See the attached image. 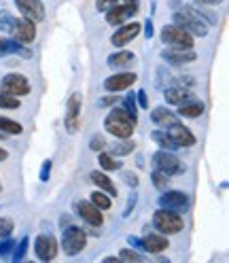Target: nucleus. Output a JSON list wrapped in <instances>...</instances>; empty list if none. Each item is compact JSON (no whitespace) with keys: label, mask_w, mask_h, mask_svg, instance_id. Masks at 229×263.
I'll return each instance as SVG.
<instances>
[{"label":"nucleus","mask_w":229,"mask_h":263,"mask_svg":"<svg viewBox=\"0 0 229 263\" xmlns=\"http://www.w3.org/2000/svg\"><path fill=\"white\" fill-rule=\"evenodd\" d=\"M136 113H130L126 108H114V111L108 113L106 121H104V128H106L108 134H112L114 138H130L136 130Z\"/></svg>","instance_id":"1"},{"label":"nucleus","mask_w":229,"mask_h":263,"mask_svg":"<svg viewBox=\"0 0 229 263\" xmlns=\"http://www.w3.org/2000/svg\"><path fill=\"white\" fill-rule=\"evenodd\" d=\"M174 24L178 26V28L187 30L191 36H206V32H208L206 22L202 20L200 13L193 11L191 7H184L180 13H176L174 15Z\"/></svg>","instance_id":"2"},{"label":"nucleus","mask_w":229,"mask_h":263,"mask_svg":"<svg viewBox=\"0 0 229 263\" xmlns=\"http://www.w3.org/2000/svg\"><path fill=\"white\" fill-rule=\"evenodd\" d=\"M153 225L157 231L162 233H178L182 227H184V221L180 214H176L174 210H168V208H162V210H157L155 216H153Z\"/></svg>","instance_id":"3"},{"label":"nucleus","mask_w":229,"mask_h":263,"mask_svg":"<svg viewBox=\"0 0 229 263\" xmlns=\"http://www.w3.org/2000/svg\"><path fill=\"white\" fill-rule=\"evenodd\" d=\"M162 43H166L168 47H176V49H191L193 47V36L178 28V26H164L162 30Z\"/></svg>","instance_id":"4"},{"label":"nucleus","mask_w":229,"mask_h":263,"mask_svg":"<svg viewBox=\"0 0 229 263\" xmlns=\"http://www.w3.org/2000/svg\"><path fill=\"white\" fill-rule=\"evenodd\" d=\"M85 244H87V233L81 227H68L64 235H62V248L70 257L78 255L85 248Z\"/></svg>","instance_id":"5"},{"label":"nucleus","mask_w":229,"mask_h":263,"mask_svg":"<svg viewBox=\"0 0 229 263\" xmlns=\"http://www.w3.org/2000/svg\"><path fill=\"white\" fill-rule=\"evenodd\" d=\"M0 92L8 94V96H15V98L28 96L30 94V83L24 75H15L13 72V75H6L2 79V83H0Z\"/></svg>","instance_id":"6"},{"label":"nucleus","mask_w":229,"mask_h":263,"mask_svg":"<svg viewBox=\"0 0 229 263\" xmlns=\"http://www.w3.org/2000/svg\"><path fill=\"white\" fill-rule=\"evenodd\" d=\"M81 128V94H72L66 108V132L76 134Z\"/></svg>","instance_id":"7"},{"label":"nucleus","mask_w":229,"mask_h":263,"mask_svg":"<svg viewBox=\"0 0 229 263\" xmlns=\"http://www.w3.org/2000/svg\"><path fill=\"white\" fill-rule=\"evenodd\" d=\"M34 250H36V257L40 261H51L58 255V242H56L54 235L40 233L36 238V242H34Z\"/></svg>","instance_id":"8"},{"label":"nucleus","mask_w":229,"mask_h":263,"mask_svg":"<svg viewBox=\"0 0 229 263\" xmlns=\"http://www.w3.org/2000/svg\"><path fill=\"white\" fill-rule=\"evenodd\" d=\"M153 161H155V168L162 170V172H166L168 176H172V174H176V172L182 170L178 157L172 155V153L166 151V149H164V151H157L155 155H153Z\"/></svg>","instance_id":"9"},{"label":"nucleus","mask_w":229,"mask_h":263,"mask_svg":"<svg viewBox=\"0 0 229 263\" xmlns=\"http://www.w3.org/2000/svg\"><path fill=\"white\" fill-rule=\"evenodd\" d=\"M11 32L15 34V41L22 43V45H30L34 39H36V26H34V22L30 20H15L13 22V28Z\"/></svg>","instance_id":"10"},{"label":"nucleus","mask_w":229,"mask_h":263,"mask_svg":"<svg viewBox=\"0 0 229 263\" xmlns=\"http://www.w3.org/2000/svg\"><path fill=\"white\" fill-rule=\"evenodd\" d=\"M17 9L22 11V15L26 17V20L30 22H40L42 17H45V7H42L40 0H15Z\"/></svg>","instance_id":"11"},{"label":"nucleus","mask_w":229,"mask_h":263,"mask_svg":"<svg viewBox=\"0 0 229 263\" xmlns=\"http://www.w3.org/2000/svg\"><path fill=\"white\" fill-rule=\"evenodd\" d=\"M166 132L170 134V138H172L176 144H178V147H193V144H196V136L191 134L189 128H184V125H180L178 121L172 123V125H168V128H166Z\"/></svg>","instance_id":"12"},{"label":"nucleus","mask_w":229,"mask_h":263,"mask_svg":"<svg viewBox=\"0 0 229 263\" xmlns=\"http://www.w3.org/2000/svg\"><path fill=\"white\" fill-rule=\"evenodd\" d=\"M140 34V24L132 22V24H121V28L112 34V45L114 47H123V45H128L136 39V36Z\"/></svg>","instance_id":"13"},{"label":"nucleus","mask_w":229,"mask_h":263,"mask_svg":"<svg viewBox=\"0 0 229 263\" xmlns=\"http://www.w3.org/2000/svg\"><path fill=\"white\" fill-rule=\"evenodd\" d=\"M76 210H78V216H81L83 221H87L94 227H100L104 223V214L100 212L98 206H94L92 202H78L76 204Z\"/></svg>","instance_id":"14"},{"label":"nucleus","mask_w":229,"mask_h":263,"mask_svg":"<svg viewBox=\"0 0 229 263\" xmlns=\"http://www.w3.org/2000/svg\"><path fill=\"white\" fill-rule=\"evenodd\" d=\"M136 75L134 72H119V75H112L104 81V87L108 89V92H123V89H128L136 83Z\"/></svg>","instance_id":"15"},{"label":"nucleus","mask_w":229,"mask_h":263,"mask_svg":"<svg viewBox=\"0 0 229 263\" xmlns=\"http://www.w3.org/2000/svg\"><path fill=\"white\" fill-rule=\"evenodd\" d=\"M138 11V7H132V5H114L106 11V22L110 26H121L126 24L128 17H132Z\"/></svg>","instance_id":"16"},{"label":"nucleus","mask_w":229,"mask_h":263,"mask_svg":"<svg viewBox=\"0 0 229 263\" xmlns=\"http://www.w3.org/2000/svg\"><path fill=\"white\" fill-rule=\"evenodd\" d=\"M162 208H168V210H182L189 204V195L182 191H166L160 197Z\"/></svg>","instance_id":"17"},{"label":"nucleus","mask_w":229,"mask_h":263,"mask_svg":"<svg viewBox=\"0 0 229 263\" xmlns=\"http://www.w3.org/2000/svg\"><path fill=\"white\" fill-rule=\"evenodd\" d=\"M164 58L168 60V62H172V64H189V62H196V51H191V49H176V47H172V49H168L164 53Z\"/></svg>","instance_id":"18"},{"label":"nucleus","mask_w":229,"mask_h":263,"mask_svg":"<svg viewBox=\"0 0 229 263\" xmlns=\"http://www.w3.org/2000/svg\"><path fill=\"white\" fill-rule=\"evenodd\" d=\"M168 246H170L168 240H166L164 235H160V233H148L146 238L142 240V248L148 250V252H153V255H157V252L166 250Z\"/></svg>","instance_id":"19"},{"label":"nucleus","mask_w":229,"mask_h":263,"mask_svg":"<svg viewBox=\"0 0 229 263\" xmlns=\"http://www.w3.org/2000/svg\"><path fill=\"white\" fill-rule=\"evenodd\" d=\"M151 119H153L155 125H160V128H168V125L178 121V117H176L174 113H170L168 108H155V111L151 113Z\"/></svg>","instance_id":"20"},{"label":"nucleus","mask_w":229,"mask_h":263,"mask_svg":"<svg viewBox=\"0 0 229 263\" xmlns=\"http://www.w3.org/2000/svg\"><path fill=\"white\" fill-rule=\"evenodd\" d=\"M136 62V56L134 53H130V51H119V53H114V56L108 58V66L110 68H130L132 64Z\"/></svg>","instance_id":"21"},{"label":"nucleus","mask_w":229,"mask_h":263,"mask_svg":"<svg viewBox=\"0 0 229 263\" xmlns=\"http://www.w3.org/2000/svg\"><path fill=\"white\" fill-rule=\"evenodd\" d=\"M178 115L180 117H189V119H196V117H200L202 113H204V104L198 102V100H187V102H182L178 104Z\"/></svg>","instance_id":"22"},{"label":"nucleus","mask_w":229,"mask_h":263,"mask_svg":"<svg viewBox=\"0 0 229 263\" xmlns=\"http://www.w3.org/2000/svg\"><path fill=\"white\" fill-rule=\"evenodd\" d=\"M164 98L168 104H182V102H187V100H191L193 94H189L187 89H182V87H172V89H166Z\"/></svg>","instance_id":"23"},{"label":"nucleus","mask_w":229,"mask_h":263,"mask_svg":"<svg viewBox=\"0 0 229 263\" xmlns=\"http://www.w3.org/2000/svg\"><path fill=\"white\" fill-rule=\"evenodd\" d=\"M11 53H20V56H30L28 49L22 47V43L8 41V39H0V58L2 56H11Z\"/></svg>","instance_id":"24"},{"label":"nucleus","mask_w":229,"mask_h":263,"mask_svg":"<svg viewBox=\"0 0 229 263\" xmlns=\"http://www.w3.org/2000/svg\"><path fill=\"white\" fill-rule=\"evenodd\" d=\"M92 180L102 189V191H106L110 195H117V187L112 185V180L106 174H102V172H92Z\"/></svg>","instance_id":"25"},{"label":"nucleus","mask_w":229,"mask_h":263,"mask_svg":"<svg viewBox=\"0 0 229 263\" xmlns=\"http://www.w3.org/2000/svg\"><path fill=\"white\" fill-rule=\"evenodd\" d=\"M151 138H153L157 144H160L162 149H166V151H174V149H178V144H176V142L170 138V134L166 132V130H164V132H153Z\"/></svg>","instance_id":"26"},{"label":"nucleus","mask_w":229,"mask_h":263,"mask_svg":"<svg viewBox=\"0 0 229 263\" xmlns=\"http://www.w3.org/2000/svg\"><path fill=\"white\" fill-rule=\"evenodd\" d=\"M0 132H4V134H22L24 128H22V123L8 119V117H0Z\"/></svg>","instance_id":"27"},{"label":"nucleus","mask_w":229,"mask_h":263,"mask_svg":"<svg viewBox=\"0 0 229 263\" xmlns=\"http://www.w3.org/2000/svg\"><path fill=\"white\" fill-rule=\"evenodd\" d=\"M92 204H94V206H98L100 210H108V208H110V197H108L106 193H104L102 189H98V191H94V193H92Z\"/></svg>","instance_id":"28"},{"label":"nucleus","mask_w":229,"mask_h":263,"mask_svg":"<svg viewBox=\"0 0 229 263\" xmlns=\"http://www.w3.org/2000/svg\"><path fill=\"white\" fill-rule=\"evenodd\" d=\"M136 144L128 140V138H123V142H117V144H112V155L117 157V155H128V153L134 151Z\"/></svg>","instance_id":"29"},{"label":"nucleus","mask_w":229,"mask_h":263,"mask_svg":"<svg viewBox=\"0 0 229 263\" xmlns=\"http://www.w3.org/2000/svg\"><path fill=\"white\" fill-rule=\"evenodd\" d=\"M100 166L104 168V170H119L121 168V161H117L112 155H108V153H100Z\"/></svg>","instance_id":"30"},{"label":"nucleus","mask_w":229,"mask_h":263,"mask_svg":"<svg viewBox=\"0 0 229 263\" xmlns=\"http://www.w3.org/2000/svg\"><path fill=\"white\" fill-rule=\"evenodd\" d=\"M121 261H130V263H142V255H138L136 250H130V248H123L121 250V255H119Z\"/></svg>","instance_id":"31"},{"label":"nucleus","mask_w":229,"mask_h":263,"mask_svg":"<svg viewBox=\"0 0 229 263\" xmlns=\"http://www.w3.org/2000/svg\"><path fill=\"white\" fill-rule=\"evenodd\" d=\"M13 22H15V17H13L11 13L0 11V30H2V32H11Z\"/></svg>","instance_id":"32"},{"label":"nucleus","mask_w":229,"mask_h":263,"mask_svg":"<svg viewBox=\"0 0 229 263\" xmlns=\"http://www.w3.org/2000/svg\"><path fill=\"white\" fill-rule=\"evenodd\" d=\"M0 108H20V100L15 96H8L0 92Z\"/></svg>","instance_id":"33"},{"label":"nucleus","mask_w":229,"mask_h":263,"mask_svg":"<svg viewBox=\"0 0 229 263\" xmlns=\"http://www.w3.org/2000/svg\"><path fill=\"white\" fill-rule=\"evenodd\" d=\"M168 174H166V172H162V170H157L155 174H153V185L157 187V189H166L168 187Z\"/></svg>","instance_id":"34"},{"label":"nucleus","mask_w":229,"mask_h":263,"mask_svg":"<svg viewBox=\"0 0 229 263\" xmlns=\"http://www.w3.org/2000/svg\"><path fill=\"white\" fill-rule=\"evenodd\" d=\"M26 250H28V238H22V242L17 244V250L13 252V261L20 263V261L26 257Z\"/></svg>","instance_id":"35"},{"label":"nucleus","mask_w":229,"mask_h":263,"mask_svg":"<svg viewBox=\"0 0 229 263\" xmlns=\"http://www.w3.org/2000/svg\"><path fill=\"white\" fill-rule=\"evenodd\" d=\"M15 229V225L11 219H0V238H6V235H11V231Z\"/></svg>","instance_id":"36"},{"label":"nucleus","mask_w":229,"mask_h":263,"mask_svg":"<svg viewBox=\"0 0 229 263\" xmlns=\"http://www.w3.org/2000/svg\"><path fill=\"white\" fill-rule=\"evenodd\" d=\"M90 147H92V151H102L104 147H106V140H104V136H94Z\"/></svg>","instance_id":"37"},{"label":"nucleus","mask_w":229,"mask_h":263,"mask_svg":"<svg viewBox=\"0 0 229 263\" xmlns=\"http://www.w3.org/2000/svg\"><path fill=\"white\" fill-rule=\"evenodd\" d=\"M49 174H51V159L42 161V168H40V180L42 183H47L49 180Z\"/></svg>","instance_id":"38"},{"label":"nucleus","mask_w":229,"mask_h":263,"mask_svg":"<svg viewBox=\"0 0 229 263\" xmlns=\"http://www.w3.org/2000/svg\"><path fill=\"white\" fill-rule=\"evenodd\" d=\"M13 246H15V244L8 240V235H6V238H0V255H6V252L11 250Z\"/></svg>","instance_id":"39"},{"label":"nucleus","mask_w":229,"mask_h":263,"mask_svg":"<svg viewBox=\"0 0 229 263\" xmlns=\"http://www.w3.org/2000/svg\"><path fill=\"white\" fill-rule=\"evenodd\" d=\"M123 108L130 111V113H136V100H134V96H128L126 100H123Z\"/></svg>","instance_id":"40"},{"label":"nucleus","mask_w":229,"mask_h":263,"mask_svg":"<svg viewBox=\"0 0 229 263\" xmlns=\"http://www.w3.org/2000/svg\"><path fill=\"white\" fill-rule=\"evenodd\" d=\"M117 5V0H98L96 3V7H98V11H108L110 7Z\"/></svg>","instance_id":"41"},{"label":"nucleus","mask_w":229,"mask_h":263,"mask_svg":"<svg viewBox=\"0 0 229 263\" xmlns=\"http://www.w3.org/2000/svg\"><path fill=\"white\" fill-rule=\"evenodd\" d=\"M123 180H126L130 187H136L138 185V176L134 174V172H123Z\"/></svg>","instance_id":"42"},{"label":"nucleus","mask_w":229,"mask_h":263,"mask_svg":"<svg viewBox=\"0 0 229 263\" xmlns=\"http://www.w3.org/2000/svg\"><path fill=\"white\" fill-rule=\"evenodd\" d=\"M144 36H146V39H151V36H153V24H151V20L144 24Z\"/></svg>","instance_id":"43"},{"label":"nucleus","mask_w":229,"mask_h":263,"mask_svg":"<svg viewBox=\"0 0 229 263\" xmlns=\"http://www.w3.org/2000/svg\"><path fill=\"white\" fill-rule=\"evenodd\" d=\"M138 104L142 106V108L148 106V102H146V94H144V92H138Z\"/></svg>","instance_id":"44"},{"label":"nucleus","mask_w":229,"mask_h":263,"mask_svg":"<svg viewBox=\"0 0 229 263\" xmlns=\"http://www.w3.org/2000/svg\"><path fill=\"white\" fill-rule=\"evenodd\" d=\"M134 204H136V195H132V197H130V202H128V206H126V210H123V214L128 216V214L132 212V206H134Z\"/></svg>","instance_id":"45"},{"label":"nucleus","mask_w":229,"mask_h":263,"mask_svg":"<svg viewBox=\"0 0 229 263\" xmlns=\"http://www.w3.org/2000/svg\"><path fill=\"white\" fill-rule=\"evenodd\" d=\"M114 100H117V98H114V96H108V98H102V100H100V104H102V106H108V104H112V102H114Z\"/></svg>","instance_id":"46"},{"label":"nucleus","mask_w":229,"mask_h":263,"mask_svg":"<svg viewBox=\"0 0 229 263\" xmlns=\"http://www.w3.org/2000/svg\"><path fill=\"white\" fill-rule=\"evenodd\" d=\"M196 3H200V5H218L221 0H196Z\"/></svg>","instance_id":"47"},{"label":"nucleus","mask_w":229,"mask_h":263,"mask_svg":"<svg viewBox=\"0 0 229 263\" xmlns=\"http://www.w3.org/2000/svg\"><path fill=\"white\" fill-rule=\"evenodd\" d=\"M6 157H8V153H6V151H4L2 147H0V161H4Z\"/></svg>","instance_id":"48"},{"label":"nucleus","mask_w":229,"mask_h":263,"mask_svg":"<svg viewBox=\"0 0 229 263\" xmlns=\"http://www.w3.org/2000/svg\"><path fill=\"white\" fill-rule=\"evenodd\" d=\"M121 259H114V257H106V259H104V263H119Z\"/></svg>","instance_id":"49"},{"label":"nucleus","mask_w":229,"mask_h":263,"mask_svg":"<svg viewBox=\"0 0 229 263\" xmlns=\"http://www.w3.org/2000/svg\"><path fill=\"white\" fill-rule=\"evenodd\" d=\"M126 5H132V7H138V0H126Z\"/></svg>","instance_id":"50"},{"label":"nucleus","mask_w":229,"mask_h":263,"mask_svg":"<svg viewBox=\"0 0 229 263\" xmlns=\"http://www.w3.org/2000/svg\"><path fill=\"white\" fill-rule=\"evenodd\" d=\"M0 191H2V185H0Z\"/></svg>","instance_id":"51"}]
</instances>
